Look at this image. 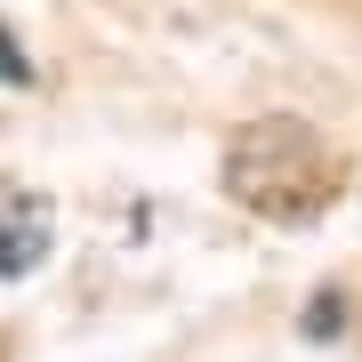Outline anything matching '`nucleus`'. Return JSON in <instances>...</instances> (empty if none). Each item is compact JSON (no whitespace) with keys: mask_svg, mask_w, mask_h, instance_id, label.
I'll use <instances>...</instances> for the list:
<instances>
[{"mask_svg":"<svg viewBox=\"0 0 362 362\" xmlns=\"http://www.w3.org/2000/svg\"><path fill=\"white\" fill-rule=\"evenodd\" d=\"M226 185L242 194L258 218H314L322 209V169H314V129H298V121H282V161H266L258 137H233L226 153Z\"/></svg>","mask_w":362,"mask_h":362,"instance_id":"nucleus-1","label":"nucleus"},{"mask_svg":"<svg viewBox=\"0 0 362 362\" xmlns=\"http://www.w3.org/2000/svg\"><path fill=\"white\" fill-rule=\"evenodd\" d=\"M40 258H49V209L40 202H8L0 209V282L33 274Z\"/></svg>","mask_w":362,"mask_h":362,"instance_id":"nucleus-2","label":"nucleus"},{"mask_svg":"<svg viewBox=\"0 0 362 362\" xmlns=\"http://www.w3.org/2000/svg\"><path fill=\"white\" fill-rule=\"evenodd\" d=\"M25 81H33V57L8 40V25H0V89H25Z\"/></svg>","mask_w":362,"mask_h":362,"instance_id":"nucleus-3","label":"nucleus"},{"mask_svg":"<svg viewBox=\"0 0 362 362\" xmlns=\"http://www.w3.org/2000/svg\"><path fill=\"white\" fill-rule=\"evenodd\" d=\"M338 330V298H314V314H306V338H330Z\"/></svg>","mask_w":362,"mask_h":362,"instance_id":"nucleus-4","label":"nucleus"}]
</instances>
